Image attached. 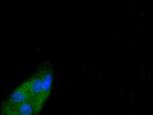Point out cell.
Segmentation results:
<instances>
[{
  "label": "cell",
  "instance_id": "3957f363",
  "mask_svg": "<svg viewBox=\"0 0 153 115\" xmlns=\"http://www.w3.org/2000/svg\"><path fill=\"white\" fill-rule=\"evenodd\" d=\"M47 65V63H46L40 66L33 76L29 78V89L32 102L36 99L41 92Z\"/></svg>",
  "mask_w": 153,
  "mask_h": 115
},
{
  "label": "cell",
  "instance_id": "6da1fadb",
  "mask_svg": "<svg viewBox=\"0 0 153 115\" xmlns=\"http://www.w3.org/2000/svg\"><path fill=\"white\" fill-rule=\"evenodd\" d=\"M53 77V67L51 64L47 63L41 92L36 99L33 102L35 111L36 115H38L41 112L45 103L50 95L52 87Z\"/></svg>",
  "mask_w": 153,
  "mask_h": 115
},
{
  "label": "cell",
  "instance_id": "7a4b0ae2",
  "mask_svg": "<svg viewBox=\"0 0 153 115\" xmlns=\"http://www.w3.org/2000/svg\"><path fill=\"white\" fill-rule=\"evenodd\" d=\"M28 101H31L29 79L20 84L5 102L12 106H17Z\"/></svg>",
  "mask_w": 153,
  "mask_h": 115
},
{
  "label": "cell",
  "instance_id": "277c9868",
  "mask_svg": "<svg viewBox=\"0 0 153 115\" xmlns=\"http://www.w3.org/2000/svg\"><path fill=\"white\" fill-rule=\"evenodd\" d=\"M14 106L19 115H36L34 107L31 101Z\"/></svg>",
  "mask_w": 153,
  "mask_h": 115
},
{
  "label": "cell",
  "instance_id": "5b68a950",
  "mask_svg": "<svg viewBox=\"0 0 153 115\" xmlns=\"http://www.w3.org/2000/svg\"><path fill=\"white\" fill-rule=\"evenodd\" d=\"M1 115H19L15 106L4 102L1 109Z\"/></svg>",
  "mask_w": 153,
  "mask_h": 115
}]
</instances>
